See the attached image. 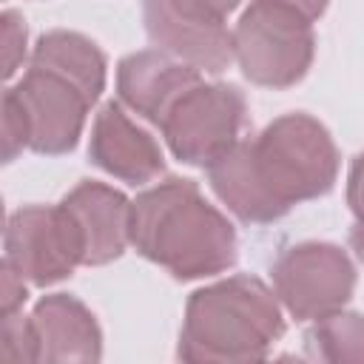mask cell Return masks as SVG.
<instances>
[{
    "label": "cell",
    "instance_id": "obj_7",
    "mask_svg": "<svg viewBox=\"0 0 364 364\" xmlns=\"http://www.w3.org/2000/svg\"><path fill=\"white\" fill-rule=\"evenodd\" d=\"M3 262L28 284L48 287L82 264V239L63 205H26L14 210L3 233Z\"/></svg>",
    "mask_w": 364,
    "mask_h": 364
},
{
    "label": "cell",
    "instance_id": "obj_3",
    "mask_svg": "<svg viewBox=\"0 0 364 364\" xmlns=\"http://www.w3.org/2000/svg\"><path fill=\"white\" fill-rule=\"evenodd\" d=\"M282 336L284 316L276 290L239 273L191 293L176 355L193 364L262 361Z\"/></svg>",
    "mask_w": 364,
    "mask_h": 364
},
{
    "label": "cell",
    "instance_id": "obj_20",
    "mask_svg": "<svg viewBox=\"0 0 364 364\" xmlns=\"http://www.w3.org/2000/svg\"><path fill=\"white\" fill-rule=\"evenodd\" d=\"M26 279L3 262V284H0V316H11L20 313V307L26 304Z\"/></svg>",
    "mask_w": 364,
    "mask_h": 364
},
{
    "label": "cell",
    "instance_id": "obj_6",
    "mask_svg": "<svg viewBox=\"0 0 364 364\" xmlns=\"http://www.w3.org/2000/svg\"><path fill=\"white\" fill-rule=\"evenodd\" d=\"M273 290L296 321H316L341 310L355 290L350 256L330 242H301L287 247L270 267Z\"/></svg>",
    "mask_w": 364,
    "mask_h": 364
},
{
    "label": "cell",
    "instance_id": "obj_21",
    "mask_svg": "<svg viewBox=\"0 0 364 364\" xmlns=\"http://www.w3.org/2000/svg\"><path fill=\"white\" fill-rule=\"evenodd\" d=\"M347 205L353 216H364V154H358L347 173Z\"/></svg>",
    "mask_w": 364,
    "mask_h": 364
},
{
    "label": "cell",
    "instance_id": "obj_19",
    "mask_svg": "<svg viewBox=\"0 0 364 364\" xmlns=\"http://www.w3.org/2000/svg\"><path fill=\"white\" fill-rule=\"evenodd\" d=\"M176 11L188 14V17H199V20H210V23H225L230 11L239 9L242 0H168Z\"/></svg>",
    "mask_w": 364,
    "mask_h": 364
},
{
    "label": "cell",
    "instance_id": "obj_11",
    "mask_svg": "<svg viewBox=\"0 0 364 364\" xmlns=\"http://www.w3.org/2000/svg\"><path fill=\"white\" fill-rule=\"evenodd\" d=\"M148 40L196 71L222 74L233 57V31L225 23H210L176 11L168 0H142Z\"/></svg>",
    "mask_w": 364,
    "mask_h": 364
},
{
    "label": "cell",
    "instance_id": "obj_14",
    "mask_svg": "<svg viewBox=\"0 0 364 364\" xmlns=\"http://www.w3.org/2000/svg\"><path fill=\"white\" fill-rule=\"evenodd\" d=\"M31 65L63 77L65 82L80 88L91 105L105 91V68H108L105 54L85 34L65 28L46 31L31 51Z\"/></svg>",
    "mask_w": 364,
    "mask_h": 364
},
{
    "label": "cell",
    "instance_id": "obj_9",
    "mask_svg": "<svg viewBox=\"0 0 364 364\" xmlns=\"http://www.w3.org/2000/svg\"><path fill=\"white\" fill-rule=\"evenodd\" d=\"M202 82V71L171 57L162 48L134 51L117 65V94L142 119L162 125L171 108Z\"/></svg>",
    "mask_w": 364,
    "mask_h": 364
},
{
    "label": "cell",
    "instance_id": "obj_5",
    "mask_svg": "<svg viewBox=\"0 0 364 364\" xmlns=\"http://www.w3.org/2000/svg\"><path fill=\"white\" fill-rule=\"evenodd\" d=\"M245 122L247 100L236 85L199 82L171 108L159 128L179 162L208 168L242 139Z\"/></svg>",
    "mask_w": 364,
    "mask_h": 364
},
{
    "label": "cell",
    "instance_id": "obj_10",
    "mask_svg": "<svg viewBox=\"0 0 364 364\" xmlns=\"http://www.w3.org/2000/svg\"><path fill=\"white\" fill-rule=\"evenodd\" d=\"M88 159L100 171L128 185H145L165 171L159 142L125 114L122 102L114 100L105 102L94 117Z\"/></svg>",
    "mask_w": 364,
    "mask_h": 364
},
{
    "label": "cell",
    "instance_id": "obj_23",
    "mask_svg": "<svg viewBox=\"0 0 364 364\" xmlns=\"http://www.w3.org/2000/svg\"><path fill=\"white\" fill-rule=\"evenodd\" d=\"M350 247H353L355 259L364 264V216H358L355 225L350 228Z\"/></svg>",
    "mask_w": 364,
    "mask_h": 364
},
{
    "label": "cell",
    "instance_id": "obj_15",
    "mask_svg": "<svg viewBox=\"0 0 364 364\" xmlns=\"http://www.w3.org/2000/svg\"><path fill=\"white\" fill-rule=\"evenodd\" d=\"M310 358L330 364H364V316L336 310L313 321L304 336Z\"/></svg>",
    "mask_w": 364,
    "mask_h": 364
},
{
    "label": "cell",
    "instance_id": "obj_13",
    "mask_svg": "<svg viewBox=\"0 0 364 364\" xmlns=\"http://www.w3.org/2000/svg\"><path fill=\"white\" fill-rule=\"evenodd\" d=\"M37 364L57 361H100L102 358V330L94 313L68 293L43 296L31 316Z\"/></svg>",
    "mask_w": 364,
    "mask_h": 364
},
{
    "label": "cell",
    "instance_id": "obj_4",
    "mask_svg": "<svg viewBox=\"0 0 364 364\" xmlns=\"http://www.w3.org/2000/svg\"><path fill=\"white\" fill-rule=\"evenodd\" d=\"M313 54V20L276 0H253L233 26V57L253 85H296L310 71Z\"/></svg>",
    "mask_w": 364,
    "mask_h": 364
},
{
    "label": "cell",
    "instance_id": "obj_22",
    "mask_svg": "<svg viewBox=\"0 0 364 364\" xmlns=\"http://www.w3.org/2000/svg\"><path fill=\"white\" fill-rule=\"evenodd\" d=\"M276 3L296 9V11L304 14L307 20H318V17L327 11V6H330V0H276Z\"/></svg>",
    "mask_w": 364,
    "mask_h": 364
},
{
    "label": "cell",
    "instance_id": "obj_17",
    "mask_svg": "<svg viewBox=\"0 0 364 364\" xmlns=\"http://www.w3.org/2000/svg\"><path fill=\"white\" fill-rule=\"evenodd\" d=\"M0 26H3V77L11 80L26 57V23L17 11L9 9L0 14Z\"/></svg>",
    "mask_w": 364,
    "mask_h": 364
},
{
    "label": "cell",
    "instance_id": "obj_18",
    "mask_svg": "<svg viewBox=\"0 0 364 364\" xmlns=\"http://www.w3.org/2000/svg\"><path fill=\"white\" fill-rule=\"evenodd\" d=\"M23 148H28V125L9 91H3V162H11Z\"/></svg>",
    "mask_w": 364,
    "mask_h": 364
},
{
    "label": "cell",
    "instance_id": "obj_16",
    "mask_svg": "<svg viewBox=\"0 0 364 364\" xmlns=\"http://www.w3.org/2000/svg\"><path fill=\"white\" fill-rule=\"evenodd\" d=\"M0 358L9 364H37L34 350V333L28 324V316L11 313L0 316Z\"/></svg>",
    "mask_w": 364,
    "mask_h": 364
},
{
    "label": "cell",
    "instance_id": "obj_8",
    "mask_svg": "<svg viewBox=\"0 0 364 364\" xmlns=\"http://www.w3.org/2000/svg\"><path fill=\"white\" fill-rule=\"evenodd\" d=\"M20 105L28 125V148L34 154L60 156L77 148L91 102L80 88L57 74L28 65L17 85L6 88Z\"/></svg>",
    "mask_w": 364,
    "mask_h": 364
},
{
    "label": "cell",
    "instance_id": "obj_1",
    "mask_svg": "<svg viewBox=\"0 0 364 364\" xmlns=\"http://www.w3.org/2000/svg\"><path fill=\"white\" fill-rule=\"evenodd\" d=\"M338 148L310 114H284L253 139H239L208 165V185L219 202L247 225L282 219L293 205L318 199L338 179Z\"/></svg>",
    "mask_w": 364,
    "mask_h": 364
},
{
    "label": "cell",
    "instance_id": "obj_2",
    "mask_svg": "<svg viewBox=\"0 0 364 364\" xmlns=\"http://www.w3.org/2000/svg\"><path fill=\"white\" fill-rule=\"evenodd\" d=\"M131 245L179 282L219 276L236 264L239 239L196 182L165 179L131 202Z\"/></svg>",
    "mask_w": 364,
    "mask_h": 364
},
{
    "label": "cell",
    "instance_id": "obj_12",
    "mask_svg": "<svg viewBox=\"0 0 364 364\" xmlns=\"http://www.w3.org/2000/svg\"><path fill=\"white\" fill-rule=\"evenodd\" d=\"M60 205L71 213L82 239V264L100 267L131 245V199L105 182H80Z\"/></svg>",
    "mask_w": 364,
    "mask_h": 364
}]
</instances>
